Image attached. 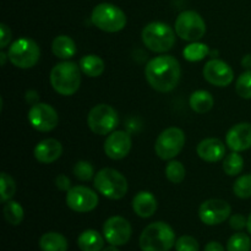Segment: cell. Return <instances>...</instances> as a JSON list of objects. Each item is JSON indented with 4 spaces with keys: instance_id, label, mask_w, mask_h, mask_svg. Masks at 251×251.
<instances>
[{
    "instance_id": "1",
    "label": "cell",
    "mask_w": 251,
    "mask_h": 251,
    "mask_svg": "<svg viewBox=\"0 0 251 251\" xmlns=\"http://www.w3.org/2000/svg\"><path fill=\"white\" fill-rule=\"evenodd\" d=\"M181 76L180 64L172 55H159L151 59L145 68V77L157 92L167 93L178 86Z\"/></svg>"
},
{
    "instance_id": "2",
    "label": "cell",
    "mask_w": 251,
    "mask_h": 251,
    "mask_svg": "<svg viewBox=\"0 0 251 251\" xmlns=\"http://www.w3.org/2000/svg\"><path fill=\"white\" fill-rule=\"evenodd\" d=\"M50 85L61 96H73L81 85V69L74 61H61L50 71Z\"/></svg>"
},
{
    "instance_id": "3",
    "label": "cell",
    "mask_w": 251,
    "mask_h": 251,
    "mask_svg": "<svg viewBox=\"0 0 251 251\" xmlns=\"http://www.w3.org/2000/svg\"><path fill=\"white\" fill-rule=\"evenodd\" d=\"M176 233L164 222H153L147 226L140 235L142 251H169L176 245Z\"/></svg>"
},
{
    "instance_id": "4",
    "label": "cell",
    "mask_w": 251,
    "mask_h": 251,
    "mask_svg": "<svg viewBox=\"0 0 251 251\" xmlns=\"http://www.w3.org/2000/svg\"><path fill=\"white\" fill-rule=\"evenodd\" d=\"M176 29L164 22H151L142 29V42L154 53H166L176 44Z\"/></svg>"
},
{
    "instance_id": "5",
    "label": "cell",
    "mask_w": 251,
    "mask_h": 251,
    "mask_svg": "<svg viewBox=\"0 0 251 251\" xmlns=\"http://www.w3.org/2000/svg\"><path fill=\"white\" fill-rule=\"evenodd\" d=\"M96 190L110 200H120L127 193V180L120 172L113 168H103L93 179Z\"/></svg>"
},
{
    "instance_id": "6",
    "label": "cell",
    "mask_w": 251,
    "mask_h": 251,
    "mask_svg": "<svg viewBox=\"0 0 251 251\" xmlns=\"http://www.w3.org/2000/svg\"><path fill=\"white\" fill-rule=\"evenodd\" d=\"M91 21L100 31L115 33L126 26V15L120 7L109 2H102L92 10Z\"/></svg>"
},
{
    "instance_id": "7",
    "label": "cell",
    "mask_w": 251,
    "mask_h": 251,
    "mask_svg": "<svg viewBox=\"0 0 251 251\" xmlns=\"http://www.w3.org/2000/svg\"><path fill=\"white\" fill-rule=\"evenodd\" d=\"M41 58V49L38 44L31 38H19L10 46L7 59L19 69H31Z\"/></svg>"
},
{
    "instance_id": "8",
    "label": "cell",
    "mask_w": 251,
    "mask_h": 251,
    "mask_svg": "<svg viewBox=\"0 0 251 251\" xmlns=\"http://www.w3.org/2000/svg\"><path fill=\"white\" fill-rule=\"evenodd\" d=\"M176 36L186 42H198L205 36L206 22L199 12L186 10L178 15L174 24Z\"/></svg>"
},
{
    "instance_id": "9",
    "label": "cell",
    "mask_w": 251,
    "mask_h": 251,
    "mask_svg": "<svg viewBox=\"0 0 251 251\" xmlns=\"http://www.w3.org/2000/svg\"><path fill=\"white\" fill-rule=\"evenodd\" d=\"M185 145V134L179 127H168L157 137L154 152L163 161H171L178 156Z\"/></svg>"
},
{
    "instance_id": "10",
    "label": "cell",
    "mask_w": 251,
    "mask_h": 251,
    "mask_svg": "<svg viewBox=\"0 0 251 251\" xmlns=\"http://www.w3.org/2000/svg\"><path fill=\"white\" fill-rule=\"evenodd\" d=\"M119 124L117 110L108 104H97L87 115V125L96 135H109Z\"/></svg>"
},
{
    "instance_id": "11",
    "label": "cell",
    "mask_w": 251,
    "mask_h": 251,
    "mask_svg": "<svg viewBox=\"0 0 251 251\" xmlns=\"http://www.w3.org/2000/svg\"><path fill=\"white\" fill-rule=\"evenodd\" d=\"M66 205L78 213L91 212L98 206L100 199L96 191L83 185H77L66 191Z\"/></svg>"
},
{
    "instance_id": "12",
    "label": "cell",
    "mask_w": 251,
    "mask_h": 251,
    "mask_svg": "<svg viewBox=\"0 0 251 251\" xmlns=\"http://www.w3.org/2000/svg\"><path fill=\"white\" fill-rule=\"evenodd\" d=\"M27 118L32 127L41 132L51 131L55 129L59 123V115L56 110L50 104L41 102L32 105Z\"/></svg>"
},
{
    "instance_id": "13",
    "label": "cell",
    "mask_w": 251,
    "mask_h": 251,
    "mask_svg": "<svg viewBox=\"0 0 251 251\" xmlns=\"http://www.w3.org/2000/svg\"><path fill=\"white\" fill-rule=\"evenodd\" d=\"M232 207L229 203L221 199H210L201 203L199 217L206 226H217L230 217Z\"/></svg>"
},
{
    "instance_id": "14",
    "label": "cell",
    "mask_w": 251,
    "mask_h": 251,
    "mask_svg": "<svg viewBox=\"0 0 251 251\" xmlns=\"http://www.w3.org/2000/svg\"><path fill=\"white\" fill-rule=\"evenodd\" d=\"M132 228L129 221L122 216H113L108 218L103 225V235L110 245L122 247L130 240Z\"/></svg>"
},
{
    "instance_id": "15",
    "label": "cell",
    "mask_w": 251,
    "mask_h": 251,
    "mask_svg": "<svg viewBox=\"0 0 251 251\" xmlns=\"http://www.w3.org/2000/svg\"><path fill=\"white\" fill-rule=\"evenodd\" d=\"M203 77L208 83L217 87H227L234 80L233 69L226 61L211 59L203 66Z\"/></svg>"
},
{
    "instance_id": "16",
    "label": "cell",
    "mask_w": 251,
    "mask_h": 251,
    "mask_svg": "<svg viewBox=\"0 0 251 251\" xmlns=\"http://www.w3.org/2000/svg\"><path fill=\"white\" fill-rule=\"evenodd\" d=\"M132 140L126 131L118 130L108 135L104 141V152L110 159L119 161L125 158L131 150Z\"/></svg>"
},
{
    "instance_id": "17",
    "label": "cell",
    "mask_w": 251,
    "mask_h": 251,
    "mask_svg": "<svg viewBox=\"0 0 251 251\" xmlns=\"http://www.w3.org/2000/svg\"><path fill=\"white\" fill-rule=\"evenodd\" d=\"M226 144L234 152H243L251 149V123L233 125L226 135Z\"/></svg>"
},
{
    "instance_id": "18",
    "label": "cell",
    "mask_w": 251,
    "mask_h": 251,
    "mask_svg": "<svg viewBox=\"0 0 251 251\" xmlns=\"http://www.w3.org/2000/svg\"><path fill=\"white\" fill-rule=\"evenodd\" d=\"M63 153V146L60 142L55 139H46L34 147V158L43 164H50L58 161Z\"/></svg>"
},
{
    "instance_id": "19",
    "label": "cell",
    "mask_w": 251,
    "mask_h": 251,
    "mask_svg": "<svg viewBox=\"0 0 251 251\" xmlns=\"http://www.w3.org/2000/svg\"><path fill=\"white\" fill-rule=\"evenodd\" d=\"M196 152L202 161L215 163L226 157V146L220 139L208 137L198 145Z\"/></svg>"
},
{
    "instance_id": "20",
    "label": "cell",
    "mask_w": 251,
    "mask_h": 251,
    "mask_svg": "<svg viewBox=\"0 0 251 251\" xmlns=\"http://www.w3.org/2000/svg\"><path fill=\"white\" fill-rule=\"evenodd\" d=\"M157 207H158L157 199L150 191H140L132 199V210L141 218H149L153 216Z\"/></svg>"
},
{
    "instance_id": "21",
    "label": "cell",
    "mask_w": 251,
    "mask_h": 251,
    "mask_svg": "<svg viewBox=\"0 0 251 251\" xmlns=\"http://www.w3.org/2000/svg\"><path fill=\"white\" fill-rule=\"evenodd\" d=\"M51 51L54 55L59 59H70L77 51L76 48V43L71 37L65 36V34H60V36L55 37L51 43Z\"/></svg>"
},
{
    "instance_id": "22",
    "label": "cell",
    "mask_w": 251,
    "mask_h": 251,
    "mask_svg": "<svg viewBox=\"0 0 251 251\" xmlns=\"http://www.w3.org/2000/svg\"><path fill=\"white\" fill-rule=\"evenodd\" d=\"M189 104H190V108L195 113L205 114V113L210 112L212 109L213 104H215V100H213L212 95L208 91L198 90L191 93L190 98H189Z\"/></svg>"
},
{
    "instance_id": "23",
    "label": "cell",
    "mask_w": 251,
    "mask_h": 251,
    "mask_svg": "<svg viewBox=\"0 0 251 251\" xmlns=\"http://www.w3.org/2000/svg\"><path fill=\"white\" fill-rule=\"evenodd\" d=\"M77 245L81 251H102L104 239L97 230L87 229L78 235Z\"/></svg>"
},
{
    "instance_id": "24",
    "label": "cell",
    "mask_w": 251,
    "mask_h": 251,
    "mask_svg": "<svg viewBox=\"0 0 251 251\" xmlns=\"http://www.w3.org/2000/svg\"><path fill=\"white\" fill-rule=\"evenodd\" d=\"M39 248L42 251H68L69 244L66 238L60 233L48 232L39 239Z\"/></svg>"
},
{
    "instance_id": "25",
    "label": "cell",
    "mask_w": 251,
    "mask_h": 251,
    "mask_svg": "<svg viewBox=\"0 0 251 251\" xmlns=\"http://www.w3.org/2000/svg\"><path fill=\"white\" fill-rule=\"evenodd\" d=\"M81 71L88 77H98L104 73V61L95 54H88L80 59Z\"/></svg>"
},
{
    "instance_id": "26",
    "label": "cell",
    "mask_w": 251,
    "mask_h": 251,
    "mask_svg": "<svg viewBox=\"0 0 251 251\" xmlns=\"http://www.w3.org/2000/svg\"><path fill=\"white\" fill-rule=\"evenodd\" d=\"M208 54H210V49L207 44L200 43V42H191V44L186 46L183 50L184 58L191 63L202 60Z\"/></svg>"
},
{
    "instance_id": "27",
    "label": "cell",
    "mask_w": 251,
    "mask_h": 251,
    "mask_svg": "<svg viewBox=\"0 0 251 251\" xmlns=\"http://www.w3.org/2000/svg\"><path fill=\"white\" fill-rule=\"evenodd\" d=\"M244 168V158L239 154V152H234L227 154L223 158V171L227 176H235L240 174Z\"/></svg>"
},
{
    "instance_id": "28",
    "label": "cell",
    "mask_w": 251,
    "mask_h": 251,
    "mask_svg": "<svg viewBox=\"0 0 251 251\" xmlns=\"http://www.w3.org/2000/svg\"><path fill=\"white\" fill-rule=\"evenodd\" d=\"M2 212H4V217L6 222L10 223L11 226H19L24 221V208L17 201L10 200L5 202Z\"/></svg>"
},
{
    "instance_id": "29",
    "label": "cell",
    "mask_w": 251,
    "mask_h": 251,
    "mask_svg": "<svg viewBox=\"0 0 251 251\" xmlns=\"http://www.w3.org/2000/svg\"><path fill=\"white\" fill-rule=\"evenodd\" d=\"M16 193V184L12 176L7 173H1L0 176V198L1 202L5 203L11 200L12 196Z\"/></svg>"
},
{
    "instance_id": "30",
    "label": "cell",
    "mask_w": 251,
    "mask_h": 251,
    "mask_svg": "<svg viewBox=\"0 0 251 251\" xmlns=\"http://www.w3.org/2000/svg\"><path fill=\"white\" fill-rule=\"evenodd\" d=\"M251 239L245 233H235L227 243V251H250Z\"/></svg>"
},
{
    "instance_id": "31",
    "label": "cell",
    "mask_w": 251,
    "mask_h": 251,
    "mask_svg": "<svg viewBox=\"0 0 251 251\" xmlns=\"http://www.w3.org/2000/svg\"><path fill=\"white\" fill-rule=\"evenodd\" d=\"M185 167L179 161H171L166 167V176L171 183L180 184L185 179Z\"/></svg>"
},
{
    "instance_id": "32",
    "label": "cell",
    "mask_w": 251,
    "mask_h": 251,
    "mask_svg": "<svg viewBox=\"0 0 251 251\" xmlns=\"http://www.w3.org/2000/svg\"><path fill=\"white\" fill-rule=\"evenodd\" d=\"M233 193L239 199L251 198V174H244L235 180Z\"/></svg>"
},
{
    "instance_id": "33",
    "label": "cell",
    "mask_w": 251,
    "mask_h": 251,
    "mask_svg": "<svg viewBox=\"0 0 251 251\" xmlns=\"http://www.w3.org/2000/svg\"><path fill=\"white\" fill-rule=\"evenodd\" d=\"M235 92L244 100H251V70H247L237 78Z\"/></svg>"
},
{
    "instance_id": "34",
    "label": "cell",
    "mask_w": 251,
    "mask_h": 251,
    "mask_svg": "<svg viewBox=\"0 0 251 251\" xmlns=\"http://www.w3.org/2000/svg\"><path fill=\"white\" fill-rule=\"evenodd\" d=\"M74 174L81 181H88L95 176V168L87 161H78L74 167Z\"/></svg>"
},
{
    "instance_id": "35",
    "label": "cell",
    "mask_w": 251,
    "mask_h": 251,
    "mask_svg": "<svg viewBox=\"0 0 251 251\" xmlns=\"http://www.w3.org/2000/svg\"><path fill=\"white\" fill-rule=\"evenodd\" d=\"M174 247H176V251H199L200 250L199 242L194 237H190V235H183V237L178 238Z\"/></svg>"
},
{
    "instance_id": "36",
    "label": "cell",
    "mask_w": 251,
    "mask_h": 251,
    "mask_svg": "<svg viewBox=\"0 0 251 251\" xmlns=\"http://www.w3.org/2000/svg\"><path fill=\"white\" fill-rule=\"evenodd\" d=\"M247 225H248V218H245V216L240 215V213H235V215L230 216L229 226L232 229L242 230L247 227Z\"/></svg>"
},
{
    "instance_id": "37",
    "label": "cell",
    "mask_w": 251,
    "mask_h": 251,
    "mask_svg": "<svg viewBox=\"0 0 251 251\" xmlns=\"http://www.w3.org/2000/svg\"><path fill=\"white\" fill-rule=\"evenodd\" d=\"M0 48H5L11 41V29L7 25H0Z\"/></svg>"
},
{
    "instance_id": "38",
    "label": "cell",
    "mask_w": 251,
    "mask_h": 251,
    "mask_svg": "<svg viewBox=\"0 0 251 251\" xmlns=\"http://www.w3.org/2000/svg\"><path fill=\"white\" fill-rule=\"evenodd\" d=\"M55 186L61 191H69L71 189V181L65 174H59L55 178Z\"/></svg>"
},
{
    "instance_id": "39",
    "label": "cell",
    "mask_w": 251,
    "mask_h": 251,
    "mask_svg": "<svg viewBox=\"0 0 251 251\" xmlns=\"http://www.w3.org/2000/svg\"><path fill=\"white\" fill-rule=\"evenodd\" d=\"M39 100V95L38 92H36V91L33 90H29L26 92V102L29 103L31 105H34L37 104Z\"/></svg>"
},
{
    "instance_id": "40",
    "label": "cell",
    "mask_w": 251,
    "mask_h": 251,
    "mask_svg": "<svg viewBox=\"0 0 251 251\" xmlns=\"http://www.w3.org/2000/svg\"><path fill=\"white\" fill-rule=\"evenodd\" d=\"M205 251H226L223 245L218 242H210L205 247Z\"/></svg>"
},
{
    "instance_id": "41",
    "label": "cell",
    "mask_w": 251,
    "mask_h": 251,
    "mask_svg": "<svg viewBox=\"0 0 251 251\" xmlns=\"http://www.w3.org/2000/svg\"><path fill=\"white\" fill-rule=\"evenodd\" d=\"M242 66L247 70H251V54H245L242 58Z\"/></svg>"
},
{
    "instance_id": "42",
    "label": "cell",
    "mask_w": 251,
    "mask_h": 251,
    "mask_svg": "<svg viewBox=\"0 0 251 251\" xmlns=\"http://www.w3.org/2000/svg\"><path fill=\"white\" fill-rule=\"evenodd\" d=\"M6 56H7V54H5L4 51H1V53H0V59H1V66L5 65V61H6Z\"/></svg>"
},
{
    "instance_id": "43",
    "label": "cell",
    "mask_w": 251,
    "mask_h": 251,
    "mask_svg": "<svg viewBox=\"0 0 251 251\" xmlns=\"http://www.w3.org/2000/svg\"><path fill=\"white\" fill-rule=\"evenodd\" d=\"M102 251H119V250H118V248L115 247V245H110V247L104 248Z\"/></svg>"
},
{
    "instance_id": "44",
    "label": "cell",
    "mask_w": 251,
    "mask_h": 251,
    "mask_svg": "<svg viewBox=\"0 0 251 251\" xmlns=\"http://www.w3.org/2000/svg\"><path fill=\"white\" fill-rule=\"evenodd\" d=\"M247 228H248V230H249V233L251 234V213L249 215V217H248V225H247Z\"/></svg>"
}]
</instances>
